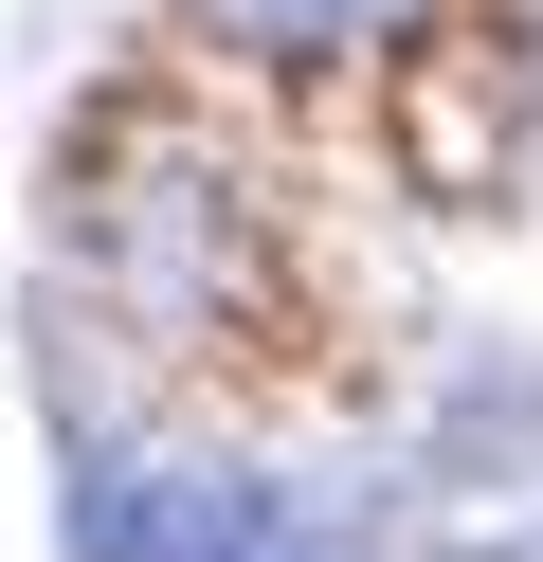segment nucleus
Returning <instances> with one entry per match:
<instances>
[{"label":"nucleus","mask_w":543,"mask_h":562,"mask_svg":"<svg viewBox=\"0 0 543 562\" xmlns=\"http://www.w3.org/2000/svg\"><path fill=\"white\" fill-rule=\"evenodd\" d=\"M72 544L91 562H272V508L236 472H91L72 490Z\"/></svg>","instance_id":"nucleus-1"},{"label":"nucleus","mask_w":543,"mask_h":562,"mask_svg":"<svg viewBox=\"0 0 543 562\" xmlns=\"http://www.w3.org/2000/svg\"><path fill=\"white\" fill-rule=\"evenodd\" d=\"M217 55H253V74H326V55H398L434 19V0H181Z\"/></svg>","instance_id":"nucleus-2"},{"label":"nucleus","mask_w":543,"mask_h":562,"mask_svg":"<svg viewBox=\"0 0 543 562\" xmlns=\"http://www.w3.org/2000/svg\"><path fill=\"white\" fill-rule=\"evenodd\" d=\"M272 562H290V544H272Z\"/></svg>","instance_id":"nucleus-3"}]
</instances>
